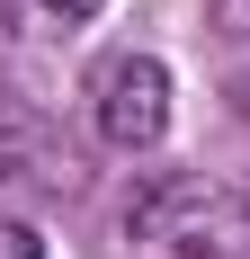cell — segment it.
I'll list each match as a JSON object with an SVG mask.
<instances>
[{
  "label": "cell",
  "instance_id": "6da1fadb",
  "mask_svg": "<svg viewBox=\"0 0 250 259\" xmlns=\"http://www.w3.org/2000/svg\"><path fill=\"white\" fill-rule=\"evenodd\" d=\"M125 259H232V206L205 170H152L125 197Z\"/></svg>",
  "mask_w": 250,
  "mask_h": 259
},
{
  "label": "cell",
  "instance_id": "277c9868",
  "mask_svg": "<svg viewBox=\"0 0 250 259\" xmlns=\"http://www.w3.org/2000/svg\"><path fill=\"white\" fill-rule=\"evenodd\" d=\"M0 259H45V233H36V224H9V214H0Z\"/></svg>",
  "mask_w": 250,
  "mask_h": 259
},
{
  "label": "cell",
  "instance_id": "7a4b0ae2",
  "mask_svg": "<svg viewBox=\"0 0 250 259\" xmlns=\"http://www.w3.org/2000/svg\"><path fill=\"white\" fill-rule=\"evenodd\" d=\"M90 116H99V143L116 152H152L170 134V72L152 54H107L99 80H90Z\"/></svg>",
  "mask_w": 250,
  "mask_h": 259
},
{
  "label": "cell",
  "instance_id": "3957f363",
  "mask_svg": "<svg viewBox=\"0 0 250 259\" xmlns=\"http://www.w3.org/2000/svg\"><path fill=\"white\" fill-rule=\"evenodd\" d=\"M18 9H27V18H45V27H80L99 0H0V18H18Z\"/></svg>",
  "mask_w": 250,
  "mask_h": 259
}]
</instances>
